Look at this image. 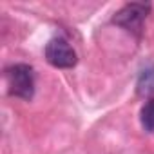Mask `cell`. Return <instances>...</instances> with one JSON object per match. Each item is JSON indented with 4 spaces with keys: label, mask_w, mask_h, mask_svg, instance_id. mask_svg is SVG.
Wrapping results in <instances>:
<instances>
[{
    "label": "cell",
    "mask_w": 154,
    "mask_h": 154,
    "mask_svg": "<svg viewBox=\"0 0 154 154\" xmlns=\"http://www.w3.org/2000/svg\"><path fill=\"white\" fill-rule=\"evenodd\" d=\"M140 122H141V127L147 132H154V98L147 100L145 105L141 107V111H140Z\"/></svg>",
    "instance_id": "obj_5"
},
{
    "label": "cell",
    "mask_w": 154,
    "mask_h": 154,
    "mask_svg": "<svg viewBox=\"0 0 154 154\" xmlns=\"http://www.w3.org/2000/svg\"><path fill=\"white\" fill-rule=\"evenodd\" d=\"M150 11V6L149 4H141V2H132V4H125L114 17H112V22L134 35H140L141 33V27H143V22L147 18Z\"/></svg>",
    "instance_id": "obj_3"
},
{
    "label": "cell",
    "mask_w": 154,
    "mask_h": 154,
    "mask_svg": "<svg viewBox=\"0 0 154 154\" xmlns=\"http://www.w3.org/2000/svg\"><path fill=\"white\" fill-rule=\"evenodd\" d=\"M6 78H8V87L9 94L22 98V100H31L35 94V72L33 67L27 63H15L6 69Z\"/></svg>",
    "instance_id": "obj_1"
},
{
    "label": "cell",
    "mask_w": 154,
    "mask_h": 154,
    "mask_svg": "<svg viewBox=\"0 0 154 154\" xmlns=\"http://www.w3.org/2000/svg\"><path fill=\"white\" fill-rule=\"evenodd\" d=\"M45 60L58 69H71L76 65L78 62V56H76V51L71 47V44L62 38V36H54L47 42L45 45Z\"/></svg>",
    "instance_id": "obj_2"
},
{
    "label": "cell",
    "mask_w": 154,
    "mask_h": 154,
    "mask_svg": "<svg viewBox=\"0 0 154 154\" xmlns=\"http://www.w3.org/2000/svg\"><path fill=\"white\" fill-rule=\"evenodd\" d=\"M136 93L141 98L154 96V67H145L136 82Z\"/></svg>",
    "instance_id": "obj_4"
}]
</instances>
